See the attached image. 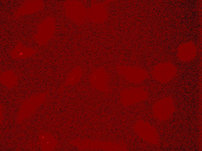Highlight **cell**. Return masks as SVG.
<instances>
[{"mask_svg":"<svg viewBox=\"0 0 202 151\" xmlns=\"http://www.w3.org/2000/svg\"><path fill=\"white\" fill-rule=\"evenodd\" d=\"M177 67L170 62L160 63L156 65L152 71V75L155 80L162 83L171 81L176 75Z\"/></svg>","mask_w":202,"mask_h":151,"instance_id":"cell-1","label":"cell"},{"mask_svg":"<svg viewBox=\"0 0 202 151\" xmlns=\"http://www.w3.org/2000/svg\"><path fill=\"white\" fill-rule=\"evenodd\" d=\"M174 110L173 100L171 96L167 97L158 101L153 106L154 116L157 119L161 121L170 118Z\"/></svg>","mask_w":202,"mask_h":151,"instance_id":"cell-2","label":"cell"},{"mask_svg":"<svg viewBox=\"0 0 202 151\" xmlns=\"http://www.w3.org/2000/svg\"><path fill=\"white\" fill-rule=\"evenodd\" d=\"M116 69L120 75L132 83H140L149 77L147 72L140 67L122 65L116 66Z\"/></svg>","mask_w":202,"mask_h":151,"instance_id":"cell-3","label":"cell"},{"mask_svg":"<svg viewBox=\"0 0 202 151\" xmlns=\"http://www.w3.org/2000/svg\"><path fill=\"white\" fill-rule=\"evenodd\" d=\"M134 130L140 138L152 144L158 143L156 129L149 123L143 121H138L134 125Z\"/></svg>","mask_w":202,"mask_h":151,"instance_id":"cell-4","label":"cell"},{"mask_svg":"<svg viewBox=\"0 0 202 151\" xmlns=\"http://www.w3.org/2000/svg\"><path fill=\"white\" fill-rule=\"evenodd\" d=\"M147 95V92L142 88H131L124 90L121 93L120 101L125 106L133 105L144 101Z\"/></svg>","mask_w":202,"mask_h":151,"instance_id":"cell-5","label":"cell"},{"mask_svg":"<svg viewBox=\"0 0 202 151\" xmlns=\"http://www.w3.org/2000/svg\"><path fill=\"white\" fill-rule=\"evenodd\" d=\"M197 48L194 43L192 41L180 44L177 48V56L183 62H190L196 57Z\"/></svg>","mask_w":202,"mask_h":151,"instance_id":"cell-6","label":"cell"},{"mask_svg":"<svg viewBox=\"0 0 202 151\" xmlns=\"http://www.w3.org/2000/svg\"><path fill=\"white\" fill-rule=\"evenodd\" d=\"M90 79L91 83L96 87L102 90L107 89L109 79L104 68L100 67L94 70Z\"/></svg>","mask_w":202,"mask_h":151,"instance_id":"cell-7","label":"cell"},{"mask_svg":"<svg viewBox=\"0 0 202 151\" xmlns=\"http://www.w3.org/2000/svg\"><path fill=\"white\" fill-rule=\"evenodd\" d=\"M17 78L14 72L7 71L3 73L0 76L2 83L6 85H13L16 83Z\"/></svg>","mask_w":202,"mask_h":151,"instance_id":"cell-8","label":"cell"}]
</instances>
